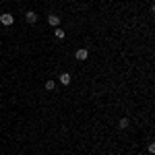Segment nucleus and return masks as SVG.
Wrapping results in <instances>:
<instances>
[{
  "instance_id": "obj_1",
  "label": "nucleus",
  "mask_w": 155,
  "mask_h": 155,
  "mask_svg": "<svg viewBox=\"0 0 155 155\" xmlns=\"http://www.w3.org/2000/svg\"><path fill=\"white\" fill-rule=\"evenodd\" d=\"M0 23L4 25V27H11V25L15 23V17H12L11 12H2V15H0Z\"/></svg>"
},
{
  "instance_id": "obj_2",
  "label": "nucleus",
  "mask_w": 155,
  "mask_h": 155,
  "mask_svg": "<svg viewBox=\"0 0 155 155\" xmlns=\"http://www.w3.org/2000/svg\"><path fill=\"white\" fill-rule=\"evenodd\" d=\"M74 56H77V60H81V62H85V60L89 58V52H87V48H79L77 52H74Z\"/></svg>"
},
{
  "instance_id": "obj_3",
  "label": "nucleus",
  "mask_w": 155,
  "mask_h": 155,
  "mask_svg": "<svg viewBox=\"0 0 155 155\" xmlns=\"http://www.w3.org/2000/svg\"><path fill=\"white\" fill-rule=\"evenodd\" d=\"M48 23L52 25V27H58V25H60V17H58V15H50V17H48Z\"/></svg>"
},
{
  "instance_id": "obj_4",
  "label": "nucleus",
  "mask_w": 155,
  "mask_h": 155,
  "mask_svg": "<svg viewBox=\"0 0 155 155\" xmlns=\"http://www.w3.org/2000/svg\"><path fill=\"white\" fill-rule=\"evenodd\" d=\"M25 17H27V23H31V25L37 21V15L33 11H27V12H25Z\"/></svg>"
},
{
  "instance_id": "obj_5",
  "label": "nucleus",
  "mask_w": 155,
  "mask_h": 155,
  "mask_svg": "<svg viewBox=\"0 0 155 155\" xmlns=\"http://www.w3.org/2000/svg\"><path fill=\"white\" fill-rule=\"evenodd\" d=\"M60 83L68 85V83H71V74H68V72H62V74H60Z\"/></svg>"
},
{
  "instance_id": "obj_6",
  "label": "nucleus",
  "mask_w": 155,
  "mask_h": 155,
  "mask_svg": "<svg viewBox=\"0 0 155 155\" xmlns=\"http://www.w3.org/2000/svg\"><path fill=\"white\" fill-rule=\"evenodd\" d=\"M54 35L58 37V39H64V37H66V33H64V29H56V31H54Z\"/></svg>"
},
{
  "instance_id": "obj_7",
  "label": "nucleus",
  "mask_w": 155,
  "mask_h": 155,
  "mask_svg": "<svg viewBox=\"0 0 155 155\" xmlns=\"http://www.w3.org/2000/svg\"><path fill=\"white\" fill-rule=\"evenodd\" d=\"M118 126H120V128H128V118H120Z\"/></svg>"
},
{
  "instance_id": "obj_8",
  "label": "nucleus",
  "mask_w": 155,
  "mask_h": 155,
  "mask_svg": "<svg viewBox=\"0 0 155 155\" xmlns=\"http://www.w3.org/2000/svg\"><path fill=\"white\" fill-rule=\"evenodd\" d=\"M54 87H56V83H54L52 79H50V81H46V89H48V91H52Z\"/></svg>"
},
{
  "instance_id": "obj_9",
  "label": "nucleus",
  "mask_w": 155,
  "mask_h": 155,
  "mask_svg": "<svg viewBox=\"0 0 155 155\" xmlns=\"http://www.w3.org/2000/svg\"><path fill=\"white\" fill-rule=\"evenodd\" d=\"M147 149H149V153H155V145L153 143H149V147H147Z\"/></svg>"
}]
</instances>
